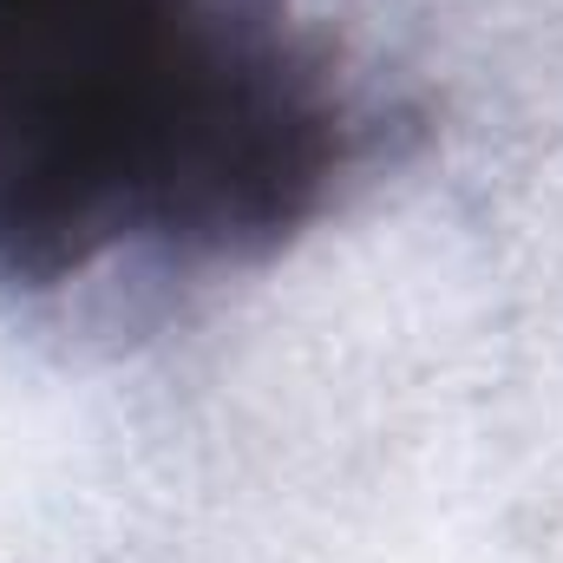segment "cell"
Segmentation results:
<instances>
[{
  "label": "cell",
  "instance_id": "obj_1",
  "mask_svg": "<svg viewBox=\"0 0 563 563\" xmlns=\"http://www.w3.org/2000/svg\"><path fill=\"white\" fill-rule=\"evenodd\" d=\"M334 164V112L269 33L203 0H0V276L59 282L119 236L269 243Z\"/></svg>",
  "mask_w": 563,
  "mask_h": 563
}]
</instances>
